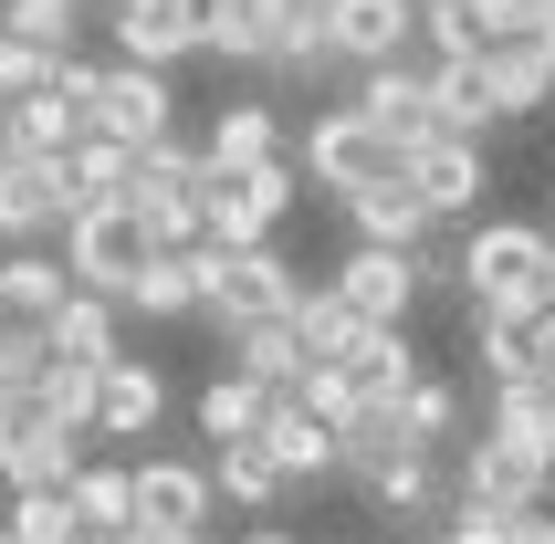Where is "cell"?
Segmentation results:
<instances>
[{
  "mask_svg": "<svg viewBox=\"0 0 555 544\" xmlns=\"http://www.w3.org/2000/svg\"><path fill=\"white\" fill-rule=\"evenodd\" d=\"M85 461H94V440H85V429H53L42 409H31V419L0 440V482H11V492H63L74 471H85Z\"/></svg>",
  "mask_w": 555,
  "mask_h": 544,
  "instance_id": "2e32d148",
  "label": "cell"
},
{
  "mask_svg": "<svg viewBox=\"0 0 555 544\" xmlns=\"http://www.w3.org/2000/svg\"><path fill=\"white\" fill-rule=\"evenodd\" d=\"M294 168H305V189H325V199H357V189H377V179H409V147L388 126H367L357 105H325V116L294 137Z\"/></svg>",
  "mask_w": 555,
  "mask_h": 544,
  "instance_id": "7a4b0ae2",
  "label": "cell"
},
{
  "mask_svg": "<svg viewBox=\"0 0 555 544\" xmlns=\"http://www.w3.org/2000/svg\"><path fill=\"white\" fill-rule=\"evenodd\" d=\"M0 157H11V94H0Z\"/></svg>",
  "mask_w": 555,
  "mask_h": 544,
  "instance_id": "7bdbcfd3",
  "label": "cell"
},
{
  "mask_svg": "<svg viewBox=\"0 0 555 544\" xmlns=\"http://www.w3.org/2000/svg\"><path fill=\"white\" fill-rule=\"evenodd\" d=\"M482 429H493V440H525V451H545V471H555V388H545V377H503L493 409H482Z\"/></svg>",
  "mask_w": 555,
  "mask_h": 544,
  "instance_id": "f546056e",
  "label": "cell"
},
{
  "mask_svg": "<svg viewBox=\"0 0 555 544\" xmlns=\"http://www.w3.org/2000/svg\"><path fill=\"white\" fill-rule=\"evenodd\" d=\"M147 251H157V242H147V220L126 210V199H105V210H85V220H63V272H74L85 294H105V303L147 272Z\"/></svg>",
  "mask_w": 555,
  "mask_h": 544,
  "instance_id": "5b68a950",
  "label": "cell"
},
{
  "mask_svg": "<svg viewBox=\"0 0 555 544\" xmlns=\"http://www.w3.org/2000/svg\"><path fill=\"white\" fill-rule=\"evenodd\" d=\"M0 31H11V42H42V53H74L94 22L74 0H0Z\"/></svg>",
  "mask_w": 555,
  "mask_h": 544,
  "instance_id": "8d00e7d4",
  "label": "cell"
},
{
  "mask_svg": "<svg viewBox=\"0 0 555 544\" xmlns=\"http://www.w3.org/2000/svg\"><path fill=\"white\" fill-rule=\"evenodd\" d=\"M294 283H305V272L283 262V242H251V251H220V242H210V294H199V325L242 335V325H262V314H294Z\"/></svg>",
  "mask_w": 555,
  "mask_h": 544,
  "instance_id": "277c9868",
  "label": "cell"
},
{
  "mask_svg": "<svg viewBox=\"0 0 555 544\" xmlns=\"http://www.w3.org/2000/svg\"><path fill=\"white\" fill-rule=\"evenodd\" d=\"M336 210H346V231L377 242V251H420L440 231V220L420 210V189H409V179H377V189H357V199H336Z\"/></svg>",
  "mask_w": 555,
  "mask_h": 544,
  "instance_id": "603a6c76",
  "label": "cell"
},
{
  "mask_svg": "<svg viewBox=\"0 0 555 544\" xmlns=\"http://www.w3.org/2000/svg\"><path fill=\"white\" fill-rule=\"evenodd\" d=\"M220 357H231V366H242V377H262V388H273V398H294V388H305V335H294V314H262V325H242V335H220Z\"/></svg>",
  "mask_w": 555,
  "mask_h": 544,
  "instance_id": "484cf974",
  "label": "cell"
},
{
  "mask_svg": "<svg viewBox=\"0 0 555 544\" xmlns=\"http://www.w3.org/2000/svg\"><path fill=\"white\" fill-rule=\"evenodd\" d=\"M63 63H74V53H42V42H11V31H0V94H11V105H22V94H42Z\"/></svg>",
  "mask_w": 555,
  "mask_h": 544,
  "instance_id": "f35d334b",
  "label": "cell"
},
{
  "mask_svg": "<svg viewBox=\"0 0 555 544\" xmlns=\"http://www.w3.org/2000/svg\"><path fill=\"white\" fill-rule=\"evenodd\" d=\"M482 94H493V116H534V105H555V31L482 42Z\"/></svg>",
  "mask_w": 555,
  "mask_h": 544,
  "instance_id": "e0dca14e",
  "label": "cell"
},
{
  "mask_svg": "<svg viewBox=\"0 0 555 544\" xmlns=\"http://www.w3.org/2000/svg\"><path fill=\"white\" fill-rule=\"evenodd\" d=\"M94 377H105V366H42V377H31V409H42V419H53V429H85V440H94Z\"/></svg>",
  "mask_w": 555,
  "mask_h": 544,
  "instance_id": "d590c367",
  "label": "cell"
},
{
  "mask_svg": "<svg viewBox=\"0 0 555 544\" xmlns=\"http://www.w3.org/2000/svg\"><path fill=\"white\" fill-rule=\"evenodd\" d=\"M0 523H11V534H22V544H74V534H85L63 492H11V514H0Z\"/></svg>",
  "mask_w": 555,
  "mask_h": 544,
  "instance_id": "74e56055",
  "label": "cell"
},
{
  "mask_svg": "<svg viewBox=\"0 0 555 544\" xmlns=\"http://www.w3.org/2000/svg\"><path fill=\"white\" fill-rule=\"evenodd\" d=\"M462 503H482V514H534V503H545L555 492V471H545V451H525V440H493V429H482V440H462Z\"/></svg>",
  "mask_w": 555,
  "mask_h": 544,
  "instance_id": "9c48e42d",
  "label": "cell"
},
{
  "mask_svg": "<svg viewBox=\"0 0 555 544\" xmlns=\"http://www.w3.org/2000/svg\"><path fill=\"white\" fill-rule=\"evenodd\" d=\"M346 105H357L367 126H388L399 147H420V137H430V63H420V53H399V63H367V74L346 85Z\"/></svg>",
  "mask_w": 555,
  "mask_h": 544,
  "instance_id": "5bb4252c",
  "label": "cell"
},
{
  "mask_svg": "<svg viewBox=\"0 0 555 544\" xmlns=\"http://www.w3.org/2000/svg\"><path fill=\"white\" fill-rule=\"evenodd\" d=\"M94 126L147 157L157 137H179V85L157 63H94Z\"/></svg>",
  "mask_w": 555,
  "mask_h": 544,
  "instance_id": "8992f818",
  "label": "cell"
},
{
  "mask_svg": "<svg viewBox=\"0 0 555 544\" xmlns=\"http://www.w3.org/2000/svg\"><path fill=\"white\" fill-rule=\"evenodd\" d=\"M262 409H273V388H262V377H242V366H220L210 388H199V440H210V451H231V440H251V429H262Z\"/></svg>",
  "mask_w": 555,
  "mask_h": 544,
  "instance_id": "4dcf8cb0",
  "label": "cell"
},
{
  "mask_svg": "<svg viewBox=\"0 0 555 544\" xmlns=\"http://www.w3.org/2000/svg\"><path fill=\"white\" fill-rule=\"evenodd\" d=\"M294 199H305V168H294V157H273V168H231V179L210 168V189H199V231H210L220 251H251V242L283 231Z\"/></svg>",
  "mask_w": 555,
  "mask_h": 544,
  "instance_id": "3957f363",
  "label": "cell"
},
{
  "mask_svg": "<svg viewBox=\"0 0 555 544\" xmlns=\"http://www.w3.org/2000/svg\"><path fill=\"white\" fill-rule=\"evenodd\" d=\"M493 94H482V53L472 63H430V137H493Z\"/></svg>",
  "mask_w": 555,
  "mask_h": 544,
  "instance_id": "83f0119b",
  "label": "cell"
},
{
  "mask_svg": "<svg viewBox=\"0 0 555 544\" xmlns=\"http://www.w3.org/2000/svg\"><path fill=\"white\" fill-rule=\"evenodd\" d=\"M74 544H116V534H74Z\"/></svg>",
  "mask_w": 555,
  "mask_h": 544,
  "instance_id": "f6af8a7d",
  "label": "cell"
},
{
  "mask_svg": "<svg viewBox=\"0 0 555 544\" xmlns=\"http://www.w3.org/2000/svg\"><path fill=\"white\" fill-rule=\"evenodd\" d=\"M199 157H210L220 179H231V168H273V157H294V137H283V116H273V94H220L210 126H199Z\"/></svg>",
  "mask_w": 555,
  "mask_h": 544,
  "instance_id": "4fadbf2b",
  "label": "cell"
},
{
  "mask_svg": "<svg viewBox=\"0 0 555 544\" xmlns=\"http://www.w3.org/2000/svg\"><path fill=\"white\" fill-rule=\"evenodd\" d=\"M74 294H85V283L63 272V251H42V242H11V251H0V303H11L22 325H53Z\"/></svg>",
  "mask_w": 555,
  "mask_h": 544,
  "instance_id": "cb8c5ba5",
  "label": "cell"
},
{
  "mask_svg": "<svg viewBox=\"0 0 555 544\" xmlns=\"http://www.w3.org/2000/svg\"><path fill=\"white\" fill-rule=\"evenodd\" d=\"M126 303H105V294H74V303H63V314H53V325H42V346H53V357L63 366H116L126 357Z\"/></svg>",
  "mask_w": 555,
  "mask_h": 544,
  "instance_id": "4316f807",
  "label": "cell"
},
{
  "mask_svg": "<svg viewBox=\"0 0 555 544\" xmlns=\"http://www.w3.org/2000/svg\"><path fill=\"white\" fill-rule=\"evenodd\" d=\"M325 42H336L346 74L399 63L409 42H420V0H325Z\"/></svg>",
  "mask_w": 555,
  "mask_h": 544,
  "instance_id": "7c38bea8",
  "label": "cell"
},
{
  "mask_svg": "<svg viewBox=\"0 0 555 544\" xmlns=\"http://www.w3.org/2000/svg\"><path fill=\"white\" fill-rule=\"evenodd\" d=\"M514 544H555V514L534 503V514H514Z\"/></svg>",
  "mask_w": 555,
  "mask_h": 544,
  "instance_id": "ab89813d",
  "label": "cell"
},
{
  "mask_svg": "<svg viewBox=\"0 0 555 544\" xmlns=\"http://www.w3.org/2000/svg\"><path fill=\"white\" fill-rule=\"evenodd\" d=\"M545 11H555V0H545Z\"/></svg>",
  "mask_w": 555,
  "mask_h": 544,
  "instance_id": "7dc6e473",
  "label": "cell"
},
{
  "mask_svg": "<svg viewBox=\"0 0 555 544\" xmlns=\"http://www.w3.org/2000/svg\"><path fill=\"white\" fill-rule=\"evenodd\" d=\"M63 503H74V523L85 534H137V482H126V461H85L74 482H63Z\"/></svg>",
  "mask_w": 555,
  "mask_h": 544,
  "instance_id": "f1b7e54d",
  "label": "cell"
},
{
  "mask_svg": "<svg viewBox=\"0 0 555 544\" xmlns=\"http://www.w3.org/2000/svg\"><path fill=\"white\" fill-rule=\"evenodd\" d=\"M210 492H220V503H242V514H273L294 482L262 461V440H231V451H210Z\"/></svg>",
  "mask_w": 555,
  "mask_h": 544,
  "instance_id": "d6a6232c",
  "label": "cell"
},
{
  "mask_svg": "<svg viewBox=\"0 0 555 544\" xmlns=\"http://www.w3.org/2000/svg\"><path fill=\"white\" fill-rule=\"evenodd\" d=\"M126 189H137V147H126V137H105V126H94L85 147L63 157V220L105 210V199H126Z\"/></svg>",
  "mask_w": 555,
  "mask_h": 544,
  "instance_id": "d4e9b609",
  "label": "cell"
},
{
  "mask_svg": "<svg viewBox=\"0 0 555 544\" xmlns=\"http://www.w3.org/2000/svg\"><path fill=\"white\" fill-rule=\"evenodd\" d=\"M0 544H22V534H11V523H0Z\"/></svg>",
  "mask_w": 555,
  "mask_h": 544,
  "instance_id": "bcb514c9",
  "label": "cell"
},
{
  "mask_svg": "<svg viewBox=\"0 0 555 544\" xmlns=\"http://www.w3.org/2000/svg\"><path fill=\"white\" fill-rule=\"evenodd\" d=\"M399 429H409V451H451V440H462V388H451V377H409Z\"/></svg>",
  "mask_w": 555,
  "mask_h": 544,
  "instance_id": "e575fe53",
  "label": "cell"
},
{
  "mask_svg": "<svg viewBox=\"0 0 555 544\" xmlns=\"http://www.w3.org/2000/svg\"><path fill=\"white\" fill-rule=\"evenodd\" d=\"M251 440H262V461H273L283 482H336V429L314 419L305 398H273V409H262V429H251Z\"/></svg>",
  "mask_w": 555,
  "mask_h": 544,
  "instance_id": "d6986e66",
  "label": "cell"
},
{
  "mask_svg": "<svg viewBox=\"0 0 555 544\" xmlns=\"http://www.w3.org/2000/svg\"><path fill=\"white\" fill-rule=\"evenodd\" d=\"M105 31H116V63L179 74V63L199 53V0H126V11H105Z\"/></svg>",
  "mask_w": 555,
  "mask_h": 544,
  "instance_id": "9a60e30c",
  "label": "cell"
},
{
  "mask_svg": "<svg viewBox=\"0 0 555 544\" xmlns=\"http://www.w3.org/2000/svg\"><path fill=\"white\" fill-rule=\"evenodd\" d=\"M157 419H168V377L147 357H116L94 377V440H147Z\"/></svg>",
  "mask_w": 555,
  "mask_h": 544,
  "instance_id": "ffe728a7",
  "label": "cell"
},
{
  "mask_svg": "<svg viewBox=\"0 0 555 544\" xmlns=\"http://www.w3.org/2000/svg\"><path fill=\"white\" fill-rule=\"evenodd\" d=\"M399 451H409L399 398H388V409H357V419H336V471H346V482H367L377 461H399Z\"/></svg>",
  "mask_w": 555,
  "mask_h": 544,
  "instance_id": "836d02e7",
  "label": "cell"
},
{
  "mask_svg": "<svg viewBox=\"0 0 555 544\" xmlns=\"http://www.w3.org/2000/svg\"><path fill=\"white\" fill-rule=\"evenodd\" d=\"M377 544H430V534H377Z\"/></svg>",
  "mask_w": 555,
  "mask_h": 544,
  "instance_id": "ee69618b",
  "label": "cell"
},
{
  "mask_svg": "<svg viewBox=\"0 0 555 544\" xmlns=\"http://www.w3.org/2000/svg\"><path fill=\"white\" fill-rule=\"evenodd\" d=\"M336 377L357 388V409H388V398H409V377H420V346H409V325H367V335L336 357Z\"/></svg>",
  "mask_w": 555,
  "mask_h": 544,
  "instance_id": "44dd1931",
  "label": "cell"
},
{
  "mask_svg": "<svg viewBox=\"0 0 555 544\" xmlns=\"http://www.w3.org/2000/svg\"><path fill=\"white\" fill-rule=\"evenodd\" d=\"M63 231V157H0V251L11 242H42Z\"/></svg>",
  "mask_w": 555,
  "mask_h": 544,
  "instance_id": "ac0fdd59",
  "label": "cell"
},
{
  "mask_svg": "<svg viewBox=\"0 0 555 544\" xmlns=\"http://www.w3.org/2000/svg\"><path fill=\"white\" fill-rule=\"evenodd\" d=\"M409 189H420L430 220H482V189H493L482 137H420V147H409Z\"/></svg>",
  "mask_w": 555,
  "mask_h": 544,
  "instance_id": "30bf717a",
  "label": "cell"
},
{
  "mask_svg": "<svg viewBox=\"0 0 555 544\" xmlns=\"http://www.w3.org/2000/svg\"><path fill=\"white\" fill-rule=\"evenodd\" d=\"M126 544H210V534H126Z\"/></svg>",
  "mask_w": 555,
  "mask_h": 544,
  "instance_id": "b9f144b4",
  "label": "cell"
},
{
  "mask_svg": "<svg viewBox=\"0 0 555 544\" xmlns=\"http://www.w3.org/2000/svg\"><path fill=\"white\" fill-rule=\"evenodd\" d=\"M451 272H462V314L525 325V314L555 303V231H534V220H472Z\"/></svg>",
  "mask_w": 555,
  "mask_h": 544,
  "instance_id": "6da1fadb",
  "label": "cell"
},
{
  "mask_svg": "<svg viewBox=\"0 0 555 544\" xmlns=\"http://www.w3.org/2000/svg\"><path fill=\"white\" fill-rule=\"evenodd\" d=\"M85 137H94V63L74 53L42 94H22V105H11V147H22V157H74Z\"/></svg>",
  "mask_w": 555,
  "mask_h": 544,
  "instance_id": "ba28073f",
  "label": "cell"
},
{
  "mask_svg": "<svg viewBox=\"0 0 555 544\" xmlns=\"http://www.w3.org/2000/svg\"><path fill=\"white\" fill-rule=\"evenodd\" d=\"M357 492H367L377 514H399V523H440V514H451V471H440V451H399V461H377Z\"/></svg>",
  "mask_w": 555,
  "mask_h": 544,
  "instance_id": "7402d4cb",
  "label": "cell"
},
{
  "mask_svg": "<svg viewBox=\"0 0 555 544\" xmlns=\"http://www.w3.org/2000/svg\"><path fill=\"white\" fill-rule=\"evenodd\" d=\"M336 303L357 314V325H409V303H420V251H377V242H357L336 272Z\"/></svg>",
  "mask_w": 555,
  "mask_h": 544,
  "instance_id": "8fae6325",
  "label": "cell"
},
{
  "mask_svg": "<svg viewBox=\"0 0 555 544\" xmlns=\"http://www.w3.org/2000/svg\"><path fill=\"white\" fill-rule=\"evenodd\" d=\"M242 544H305V534H283V523H251V534Z\"/></svg>",
  "mask_w": 555,
  "mask_h": 544,
  "instance_id": "60d3db41",
  "label": "cell"
},
{
  "mask_svg": "<svg viewBox=\"0 0 555 544\" xmlns=\"http://www.w3.org/2000/svg\"><path fill=\"white\" fill-rule=\"evenodd\" d=\"M294 335H305V357H314V366H336L367 325L336 303V283H325V272H305V283H294Z\"/></svg>",
  "mask_w": 555,
  "mask_h": 544,
  "instance_id": "1f68e13d",
  "label": "cell"
},
{
  "mask_svg": "<svg viewBox=\"0 0 555 544\" xmlns=\"http://www.w3.org/2000/svg\"><path fill=\"white\" fill-rule=\"evenodd\" d=\"M126 482H137V534H210V514H220L210 461L147 451V461H126Z\"/></svg>",
  "mask_w": 555,
  "mask_h": 544,
  "instance_id": "52a82bcc",
  "label": "cell"
}]
</instances>
